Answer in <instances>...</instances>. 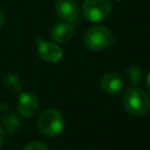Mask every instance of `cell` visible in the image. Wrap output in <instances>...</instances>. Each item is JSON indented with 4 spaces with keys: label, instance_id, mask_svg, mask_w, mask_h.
Here are the masks:
<instances>
[{
    "label": "cell",
    "instance_id": "1",
    "mask_svg": "<svg viewBox=\"0 0 150 150\" xmlns=\"http://www.w3.org/2000/svg\"><path fill=\"white\" fill-rule=\"evenodd\" d=\"M114 42V36L109 28L103 25H94L89 27L83 35V45L94 52L103 50Z\"/></svg>",
    "mask_w": 150,
    "mask_h": 150
},
{
    "label": "cell",
    "instance_id": "2",
    "mask_svg": "<svg viewBox=\"0 0 150 150\" xmlns=\"http://www.w3.org/2000/svg\"><path fill=\"white\" fill-rule=\"evenodd\" d=\"M123 107L130 115L143 116L150 109V100L142 89L132 87L123 95Z\"/></svg>",
    "mask_w": 150,
    "mask_h": 150
},
{
    "label": "cell",
    "instance_id": "3",
    "mask_svg": "<svg viewBox=\"0 0 150 150\" xmlns=\"http://www.w3.org/2000/svg\"><path fill=\"white\" fill-rule=\"evenodd\" d=\"M39 130L42 135L47 137H55L60 135L63 130V118L59 110L46 109L39 118Z\"/></svg>",
    "mask_w": 150,
    "mask_h": 150
},
{
    "label": "cell",
    "instance_id": "4",
    "mask_svg": "<svg viewBox=\"0 0 150 150\" xmlns=\"http://www.w3.org/2000/svg\"><path fill=\"white\" fill-rule=\"evenodd\" d=\"M111 9V0H83L82 2V14L90 22L105 20Z\"/></svg>",
    "mask_w": 150,
    "mask_h": 150
},
{
    "label": "cell",
    "instance_id": "5",
    "mask_svg": "<svg viewBox=\"0 0 150 150\" xmlns=\"http://www.w3.org/2000/svg\"><path fill=\"white\" fill-rule=\"evenodd\" d=\"M18 111L21 116L29 118L33 117L39 110V100L32 91H23L20 94L16 104Z\"/></svg>",
    "mask_w": 150,
    "mask_h": 150
},
{
    "label": "cell",
    "instance_id": "6",
    "mask_svg": "<svg viewBox=\"0 0 150 150\" xmlns=\"http://www.w3.org/2000/svg\"><path fill=\"white\" fill-rule=\"evenodd\" d=\"M38 43V52L41 59H43L47 62L56 63L62 59V49L54 42L46 41L42 38H36Z\"/></svg>",
    "mask_w": 150,
    "mask_h": 150
},
{
    "label": "cell",
    "instance_id": "7",
    "mask_svg": "<svg viewBox=\"0 0 150 150\" xmlns=\"http://www.w3.org/2000/svg\"><path fill=\"white\" fill-rule=\"evenodd\" d=\"M55 12L64 21L73 22L77 19L80 5L77 0H55Z\"/></svg>",
    "mask_w": 150,
    "mask_h": 150
},
{
    "label": "cell",
    "instance_id": "8",
    "mask_svg": "<svg viewBox=\"0 0 150 150\" xmlns=\"http://www.w3.org/2000/svg\"><path fill=\"white\" fill-rule=\"evenodd\" d=\"M100 87L108 95H116L123 88V80L120 76V74L109 71L101 77Z\"/></svg>",
    "mask_w": 150,
    "mask_h": 150
},
{
    "label": "cell",
    "instance_id": "9",
    "mask_svg": "<svg viewBox=\"0 0 150 150\" xmlns=\"http://www.w3.org/2000/svg\"><path fill=\"white\" fill-rule=\"evenodd\" d=\"M74 35V26L68 21L55 23L50 29V36L59 43L68 42Z\"/></svg>",
    "mask_w": 150,
    "mask_h": 150
},
{
    "label": "cell",
    "instance_id": "10",
    "mask_svg": "<svg viewBox=\"0 0 150 150\" xmlns=\"http://www.w3.org/2000/svg\"><path fill=\"white\" fill-rule=\"evenodd\" d=\"M2 124H4L5 130L7 131V134L13 135L20 128L21 121H20V118L18 117L16 114H14V112H6L2 116Z\"/></svg>",
    "mask_w": 150,
    "mask_h": 150
},
{
    "label": "cell",
    "instance_id": "11",
    "mask_svg": "<svg viewBox=\"0 0 150 150\" xmlns=\"http://www.w3.org/2000/svg\"><path fill=\"white\" fill-rule=\"evenodd\" d=\"M4 83L5 87L12 93H18L21 89V80L15 74H7L4 79Z\"/></svg>",
    "mask_w": 150,
    "mask_h": 150
},
{
    "label": "cell",
    "instance_id": "12",
    "mask_svg": "<svg viewBox=\"0 0 150 150\" xmlns=\"http://www.w3.org/2000/svg\"><path fill=\"white\" fill-rule=\"evenodd\" d=\"M142 69L137 66H132L127 69V76L130 83L132 84H138L142 80Z\"/></svg>",
    "mask_w": 150,
    "mask_h": 150
},
{
    "label": "cell",
    "instance_id": "13",
    "mask_svg": "<svg viewBox=\"0 0 150 150\" xmlns=\"http://www.w3.org/2000/svg\"><path fill=\"white\" fill-rule=\"evenodd\" d=\"M23 150H48V148H47L43 143H41V142L33 141V142L28 143V144L23 148Z\"/></svg>",
    "mask_w": 150,
    "mask_h": 150
},
{
    "label": "cell",
    "instance_id": "14",
    "mask_svg": "<svg viewBox=\"0 0 150 150\" xmlns=\"http://www.w3.org/2000/svg\"><path fill=\"white\" fill-rule=\"evenodd\" d=\"M4 138H5V131H4V129L0 127V149H1V146H2V144H4Z\"/></svg>",
    "mask_w": 150,
    "mask_h": 150
},
{
    "label": "cell",
    "instance_id": "15",
    "mask_svg": "<svg viewBox=\"0 0 150 150\" xmlns=\"http://www.w3.org/2000/svg\"><path fill=\"white\" fill-rule=\"evenodd\" d=\"M5 20H6V18H5V13L0 9V28L4 26V23H5Z\"/></svg>",
    "mask_w": 150,
    "mask_h": 150
},
{
    "label": "cell",
    "instance_id": "16",
    "mask_svg": "<svg viewBox=\"0 0 150 150\" xmlns=\"http://www.w3.org/2000/svg\"><path fill=\"white\" fill-rule=\"evenodd\" d=\"M145 86H146V89L150 91V73L148 74L146 76V81H145Z\"/></svg>",
    "mask_w": 150,
    "mask_h": 150
},
{
    "label": "cell",
    "instance_id": "17",
    "mask_svg": "<svg viewBox=\"0 0 150 150\" xmlns=\"http://www.w3.org/2000/svg\"><path fill=\"white\" fill-rule=\"evenodd\" d=\"M115 1H122V0H115Z\"/></svg>",
    "mask_w": 150,
    "mask_h": 150
}]
</instances>
